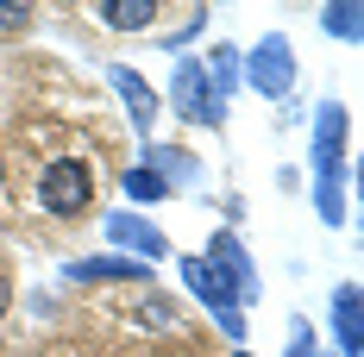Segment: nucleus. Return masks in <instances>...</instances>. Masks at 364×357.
<instances>
[{
  "instance_id": "nucleus-1",
  "label": "nucleus",
  "mask_w": 364,
  "mask_h": 357,
  "mask_svg": "<svg viewBox=\"0 0 364 357\" xmlns=\"http://www.w3.org/2000/svg\"><path fill=\"white\" fill-rule=\"evenodd\" d=\"M239 82H252L264 101H289V88H295V44L283 32H264L252 50H239Z\"/></svg>"
},
{
  "instance_id": "nucleus-2",
  "label": "nucleus",
  "mask_w": 364,
  "mask_h": 357,
  "mask_svg": "<svg viewBox=\"0 0 364 357\" xmlns=\"http://www.w3.org/2000/svg\"><path fill=\"white\" fill-rule=\"evenodd\" d=\"M88 201H95V170L82 157H50L44 176H38V207L57 219H75L88 214Z\"/></svg>"
},
{
  "instance_id": "nucleus-3",
  "label": "nucleus",
  "mask_w": 364,
  "mask_h": 357,
  "mask_svg": "<svg viewBox=\"0 0 364 357\" xmlns=\"http://www.w3.org/2000/svg\"><path fill=\"white\" fill-rule=\"evenodd\" d=\"M176 263H182V282L195 288V301H201V307H208V314L220 320V332H226L232 345H245V314H239V288L226 282V276H220L208 257H176Z\"/></svg>"
},
{
  "instance_id": "nucleus-4",
  "label": "nucleus",
  "mask_w": 364,
  "mask_h": 357,
  "mask_svg": "<svg viewBox=\"0 0 364 357\" xmlns=\"http://www.w3.org/2000/svg\"><path fill=\"white\" fill-rule=\"evenodd\" d=\"M314 182H346V107L321 101L314 113Z\"/></svg>"
},
{
  "instance_id": "nucleus-5",
  "label": "nucleus",
  "mask_w": 364,
  "mask_h": 357,
  "mask_svg": "<svg viewBox=\"0 0 364 357\" xmlns=\"http://www.w3.org/2000/svg\"><path fill=\"white\" fill-rule=\"evenodd\" d=\"M170 113L195 119V126H220V119H226V107L208 94V75H201V63H195V57H188V63H176V82H170Z\"/></svg>"
},
{
  "instance_id": "nucleus-6",
  "label": "nucleus",
  "mask_w": 364,
  "mask_h": 357,
  "mask_svg": "<svg viewBox=\"0 0 364 357\" xmlns=\"http://www.w3.org/2000/svg\"><path fill=\"white\" fill-rule=\"evenodd\" d=\"M107 238H113L119 257H139L145 270L157 263V257H170V238H164L145 214H107Z\"/></svg>"
},
{
  "instance_id": "nucleus-7",
  "label": "nucleus",
  "mask_w": 364,
  "mask_h": 357,
  "mask_svg": "<svg viewBox=\"0 0 364 357\" xmlns=\"http://www.w3.org/2000/svg\"><path fill=\"white\" fill-rule=\"evenodd\" d=\"M201 257H208V263H214L220 276H226V282L239 288V307H245V301H257V263H252V251L239 245L232 232H214Z\"/></svg>"
},
{
  "instance_id": "nucleus-8",
  "label": "nucleus",
  "mask_w": 364,
  "mask_h": 357,
  "mask_svg": "<svg viewBox=\"0 0 364 357\" xmlns=\"http://www.w3.org/2000/svg\"><path fill=\"white\" fill-rule=\"evenodd\" d=\"M151 270L139 263V257H119V251H107V257H75V263H63V282H145Z\"/></svg>"
},
{
  "instance_id": "nucleus-9",
  "label": "nucleus",
  "mask_w": 364,
  "mask_h": 357,
  "mask_svg": "<svg viewBox=\"0 0 364 357\" xmlns=\"http://www.w3.org/2000/svg\"><path fill=\"white\" fill-rule=\"evenodd\" d=\"M113 88H119V101H126L132 132H151V126H157V94H151V82L132 70V63H113Z\"/></svg>"
},
{
  "instance_id": "nucleus-10",
  "label": "nucleus",
  "mask_w": 364,
  "mask_h": 357,
  "mask_svg": "<svg viewBox=\"0 0 364 357\" xmlns=\"http://www.w3.org/2000/svg\"><path fill=\"white\" fill-rule=\"evenodd\" d=\"M145 170H157L170 188H195V182H201V157L170 150V144H145Z\"/></svg>"
},
{
  "instance_id": "nucleus-11",
  "label": "nucleus",
  "mask_w": 364,
  "mask_h": 357,
  "mask_svg": "<svg viewBox=\"0 0 364 357\" xmlns=\"http://www.w3.org/2000/svg\"><path fill=\"white\" fill-rule=\"evenodd\" d=\"M333 332H339V357H358V351H364V332H358V288H352V282L333 288Z\"/></svg>"
},
{
  "instance_id": "nucleus-12",
  "label": "nucleus",
  "mask_w": 364,
  "mask_h": 357,
  "mask_svg": "<svg viewBox=\"0 0 364 357\" xmlns=\"http://www.w3.org/2000/svg\"><path fill=\"white\" fill-rule=\"evenodd\" d=\"M201 75H208V94L226 107L232 88H239V50H232V44H214V50L201 57Z\"/></svg>"
},
{
  "instance_id": "nucleus-13",
  "label": "nucleus",
  "mask_w": 364,
  "mask_h": 357,
  "mask_svg": "<svg viewBox=\"0 0 364 357\" xmlns=\"http://www.w3.org/2000/svg\"><path fill=\"white\" fill-rule=\"evenodd\" d=\"M95 13L107 19L113 32H151V19H157L164 6H157V0H101Z\"/></svg>"
},
{
  "instance_id": "nucleus-14",
  "label": "nucleus",
  "mask_w": 364,
  "mask_h": 357,
  "mask_svg": "<svg viewBox=\"0 0 364 357\" xmlns=\"http://www.w3.org/2000/svg\"><path fill=\"white\" fill-rule=\"evenodd\" d=\"M321 26H327L333 38H346V44H358V32H364V6H358V0H333L327 13H321Z\"/></svg>"
},
{
  "instance_id": "nucleus-15",
  "label": "nucleus",
  "mask_w": 364,
  "mask_h": 357,
  "mask_svg": "<svg viewBox=\"0 0 364 357\" xmlns=\"http://www.w3.org/2000/svg\"><path fill=\"white\" fill-rule=\"evenodd\" d=\"M119 188H126L132 201H164V194H170V182L157 176V170H145V163H132V170L119 176Z\"/></svg>"
},
{
  "instance_id": "nucleus-16",
  "label": "nucleus",
  "mask_w": 364,
  "mask_h": 357,
  "mask_svg": "<svg viewBox=\"0 0 364 357\" xmlns=\"http://www.w3.org/2000/svg\"><path fill=\"white\" fill-rule=\"evenodd\" d=\"M314 214L327 219V226H346V194H339V182H314Z\"/></svg>"
},
{
  "instance_id": "nucleus-17",
  "label": "nucleus",
  "mask_w": 364,
  "mask_h": 357,
  "mask_svg": "<svg viewBox=\"0 0 364 357\" xmlns=\"http://www.w3.org/2000/svg\"><path fill=\"white\" fill-rule=\"evenodd\" d=\"M139 314H145V326H157V332H176V301H170V295H145V307H139Z\"/></svg>"
},
{
  "instance_id": "nucleus-18",
  "label": "nucleus",
  "mask_w": 364,
  "mask_h": 357,
  "mask_svg": "<svg viewBox=\"0 0 364 357\" xmlns=\"http://www.w3.org/2000/svg\"><path fill=\"white\" fill-rule=\"evenodd\" d=\"M283 357H321V339H314V326H308V320L289 326V351H283Z\"/></svg>"
},
{
  "instance_id": "nucleus-19",
  "label": "nucleus",
  "mask_w": 364,
  "mask_h": 357,
  "mask_svg": "<svg viewBox=\"0 0 364 357\" xmlns=\"http://www.w3.org/2000/svg\"><path fill=\"white\" fill-rule=\"evenodd\" d=\"M201 26H208V6H195V13H188V19H182V26H176V32L164 38V44H170V50H182V44H188V38L201 32Z\"/></svg>"
},
{
  "instance_id": "nucleus-20",
  "label": "nucleus",
  "mask_w": 364,
  "mask_h": 357,
  "mask_svg": "<svg viewBox=\"0 0 364 357\" xmlns=\"http://www.w3.org/2000/svg\"><path fill=\"white\" fill-rule=\"evenodd\" d=\"M26 19H32V6H26V0H0V26H6V32H13V26H26Z\"/></svg>"
},
{
  "instance_id": "nucleus-21",
  "label": "nucleus",
  "mask_w": 364,
  "mask_h": 357,
  "mask_svg": "<svg viewBox=\"0 0 364 357\" xmlns=\"http://www.w3.org/2000/svg\"><path fill=\"white\" fill-rule=\"evenodd\" d=\"M6 307H13V282L0 276V314H6Z\"/></svg>"
},
{
  "instance_id": "nucleus-22",
  "label": "nucleus",
  "mask_w": 364,
  "mask_h": 357,
  "mask_svg": "<svg viewBox=\"0 0 364 357\" xmlns=\"http://www.w3.org/2000/svg\"><path fill=\"white\" fill-rule=\"evenodd\" d=\"M239 357H252V351H239Z\"/></svg>"
}]
</instances>
